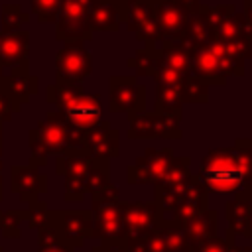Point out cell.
<instances>
[{
    "instance_id": "10",
    "label": "cell",
    "mask_w": 252,
    "mask_h": 252,
    "mask_svg": "<svg viewBox=\"0 0 252 252\" xmlns=\"http://www.w3.org/2000/svg\"><path fill=\"white\" fill-rule=\"evenodd\" d=\"M100 110H102V106H100L98 96L83 93L67 108H63L61 114L73 128H77L79 132H85L100 120Z\"/></svg>"
},
{
    "instance_id": "13",
    "label": "cell",
    "mask_w": 252,
    "mask_h": 252,
    "mask_svg": "<svg viewBox=\"0 0 252 252\" xmlns=\"http://www.w3.org/2000/svg\"><path fill=\"white\" fill-rule=\"evenodd\" d=\"M159 63L167 65L169 69H173L181 75H193V71H191V53L179 41L163 43V47H159Z\"/></svg>"
},
{
    "instance_id": "18",
    "label": "cell",
    "mask_w": 252,
    "mask_h": 252,
    "mask_svg": "<svg viewBox=\"0 0 252 252\" xmlns=\"http://www.w3.org/2000/svg\"><path fill=\"white\" fill-rule=\"evenodd\" d=\"M185 77H187V75H181V73H177V71L169 69V67H167V65H163V63H159V65H158V69H156V73L152 75V79L156 81V85L171 87V89H177V91L181 89V85H183Z\"/></svg>"
},
{
    "instance_id": "1",
    "label": "cell",
    "mask_w": 252,
    "mask_h": 252,
    "mask_svg": "<svg viewBox=\"0 0 252 252\" xmlns=\"http://www.w3.org/2000/svg\"><path fill=\"white\" fill-rule=\"evenodd\" d=\"M199 179L211 191L230 193L252 179V140H236L232 148L207 152L201 161Z\"/></svg>"
},
{
    "instance_id": "21",
    "label": "cell",
    "mask_w": 252,
    "mask_h": 252,
    "mask_svg": "<svg viewBox=\"0 0 252 252\" xmlns=\"http://www.w3.org/2000/svg\"><path fill=\"white\" fill-rule=\"evenodd\" d=\"M175 2H181V4H185V6H187V8H191V10H195V8L201 4L199 0H175Z\"/></svg>"
},
{
    "instance_id": "4",
    "label": "cell",
    "mask_w": 252,
    "mask_h": 252,
    "mask_svg": "<svg viewBox=\"0 0 252 252\" xmlns=\"http://www.w3.org/2000/svg\"><path fill=\"white\" fill-rule=\"evenodd\" d=\"M148 2L152 8V14L156 18V24L159 28L161 43L181 41L187 14L193 10L175 0H148Z\"/></svg>"
},
{
    "instance_id": "11",
    "label": "cell",
    "mask_w": 252,
    "mask_h": 252,
    "mask_svg": "<svg viewBox=\"0 0 252 252\" xmlns=\"http://www.w3.org/2000/svg\"><path fill=\"white\" fill-rule=\"evenodd\" d=\"M126 22V0H94L91 8V30L116 32Z\"/></svg>"
},
{
    "instance_id": "3",
    "label": "cell",
    "mask_w": 252,
    "mask_h": 252,
    "mask_svg": "<svg viewBox=\"0 0 252 252\" xmlns=\"http://www.w3.org/2000/svg\"><path fill=\"white\" fill-rule=\"evenodd\" d=\"M94 0H61L57 39L83 41L91 37V8Z\"/></svg>"
},
{
    "instance_id": "9",
    "label": "cell",
    "mask_w": 252,
    "mask_h": 252,
    "mask_svg": "<svg viewBox=\"0 0 252 252\" xmlns=\"http://www.w3.org/2000/svg\"><path fill=\"white\" fill-rule=\"evenodd\" d=\"M83 146L98 159L114 158L118 156V130L110 128L108 122L98 120L83 132Z\"/></svg>"
},
{
    "instance_id": "15",
    "label": "cell",
    "mask_w": 252,
    "mask_h": 252,
    "mask_svg": "<svg viewBox=\"0 0 252 252\" xmlns=\"http://www.w3.org/2000/svg\"><path fill=\"white\" fill-rule=\"evenodd\" d=\"M154 106H156V112L179 114L181 116L183 100H181V94H179L177 89L156 85V102H154Z\"/></svg>"
},
{
    "instance_id": "14",
    "label": "cell",
    "mask_w": 252,
    "mask_h": 252,
    "mask_svg": "<svg viewBox=\"0 0 252 252\" xmlns=\"http://www.w3.org/2000/svg\"><path fill=\"white\" fill-rule=\"evenodd\" d=\"M159 65V49L152 43H148L146 47L138 49L130 59H128V67L134 69L138 73V77H152L156 73Z\"/></svg>"
},
{
    "instance_id": "19",
    "label": "cell",
    "mask_w": 252,
    "mask_h": 252,
    "mask_svg": "<svg viewBox=\"0 0 252 252\" xmlns=\"http://www.w3.org/2000/svg\"><path fill=\"white\" fill-rule=\"evenodd\" d=\"M32 6L41 22H53L59 14L61 0H32Z\"/></svg>"
},
{
    "instance_id": "12",
    "label": "cell",
    "mask_w": 252,
    "mask_h": 252,
    "mask_svg": "<svg viewBox=\"0 0 252 252\" xmlns=\"http://www.w3.org/2000/svg\"><path fill=\"white\" fill-rule=\"evenodd\" d=\"M213 37V30L209 24V6L199 4L193 12L187 14L185 20V28H183V35H181V45H185L187 49L197 47L207 43Z\"/></svg>"
},
{
    "instance_id": "6",
    "label": "cell",
    "mask_w": 252,
    "mask_h": 252,
    "mask_svg": "<svg viewBox=\"0 0 252 252\" xmlns=\"http://www.w3.org/2000/svg\"><path fill=\"white\" fill-rule=\"evenodd\" d=\"M57 65V83H81L93 71L91 53L83 47L81 41H69L55 59Z\"/></svg>"
},
{
    "instance_id": "5",
    "label": "cell",
    "mask_w": 252,
    "mask_h": 252,
    "mask_svg": "<svg viewBox=\"0 0 252 252\" xmlns=\"http://www.w3.org/2000/svg\"><path fill=\"white\" fill-rule=\"evenodd\" d=\"M108 96L112 112H144L146 108V87L136 77H110Z\"/></svg>"
},
{
    "instance_id": "2",
    "label": "cell",
    "mask_w": 252,
    "mask_h": 252,
    "mask_svg": "<svg viewBox=\"0 0 252 252\" xmlns=\"http://www.w3.org/2000/svg\"><path fill=\"white\" fill-rule=\"evenodd\" d=\"M130 128L128 138L130 140H179L181 128H179V114H165V112H134L128 114Z\"/></svg>"
},
{
    "instance_id": "20",
    "label": "cell",
    "mask_w": 252,
    "mask_h": 252,
    "mask_svg": "<svg viewBox=\"0 0 252 252\" xmlns=\"http://www.w3.org/2000/svg\"><path fill=\"white\" fill-rule=\"evenodd\" d=\"M244 18H246V22L252 26V0H244V14H242Z\"/></svg>"
},
{
    "instance_id": "7",
    "label": "cell",
    "mask_w": 252,
    "mask_h": 252,
    "mask_svg": "<svg viewBox=\"0 0 252 252\" xmlns=\"http://www.w3.org/2000/svg\"><path fill=\"white\" fill-rule=\"evenodd\" d=\"M173 159V152L169 148H148L144 156L138 158V161L130 167V183H159Z\"/></svg>"
},
{
    "instance_id": "16",
    "label": "cell",
    "mask_w": 252,
    "mask_h": 252,
    "mask_svg": "<svg viewBox=\"0 0 252 252\" xmlns=\"http://www.w3.org/2000/svg\"><path fill=\"white\" fill-rule=\"evenodd\" d=\"M181 100L191 104H203L209 100V85L201 81L197 75H187L181 89H179Z\"/></svg>"
},
{
    "instance_id": "17",
    "label": "cell",
    "mask_w": 252,
    "mask_h": 252,
    "mask_svg": "<svg viewBox=\"0 0 252 252\" xmlns=\"http://www.w3.org/2000/svg\"><path fill=\"white\" fill-rule=\"evenodd\" d=\"M24 41H28L26 33L24 35L22 33H18V35H2L0 37V55H2V59L14 63V61H20L22 57H26V49H14V45L24 43Z\"/></svg>"
},
{
    "instance_id": "8",
    "label": "cell",
    "mask_w": 252,
    "mask_h": 252,
    "mask_svg": "<svg viewBox=\"0 0 252 252\" xmlns=\"http://www.w3.org/2000/svg\"><path fill=\"white\" fill-rule=\"evenodd\" d=\"M126 26L138 39L146 43L156 45L158 41H161L159 28L148 0H126Z\"/></svg>"
}]
</instances>
